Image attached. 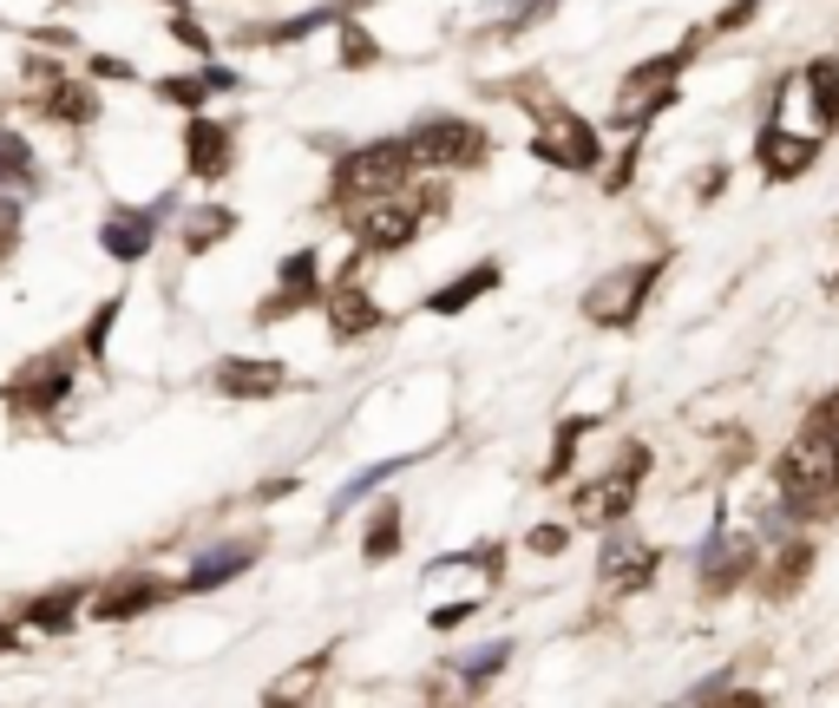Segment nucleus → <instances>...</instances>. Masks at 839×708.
Listing matches in <instances>:
<instances>
[{"mask_svg":"<svg viewBox=\"0 0 839 708\" xmlns=\"http://www.w3.org/2000/svg\"><path fill=\"white\" fill-rule=\"evenodd\" d=\"M781 486H788L794 506H827L839 492V401H827V407L807 420V433L788 446Z\"/></svg>","mask_w":839,"mask_h":708,"instance_id":"nucleus-1","label":"nucleus"},{"mask_svg":"<svg viewBox=\"0 0 839 708\" xmlns=\"http://www.w3.org/2000/svg\"><path fill=\"white\" fill-rule=\"evenodd\" d=\"M407 171H413L407 144H368V151L341 158V171H335V197H368V204H374V197L400 190Z\"/></svg>","mask_w":839,"mask_h":708,"instance_id":"nucleus-2","label":"nucleus"},{"mask_svg":"<svg viewBox=\"0 0 839 708\" xmlns=\"http://www.w3.org/2000/svg\"><path fill=\"white\" fill-rule=\"evenodd\" d=\"M656 276H663V256H650V263H637V269L604 276V282L591 289L584 315H591L597 328H624V322H637V315H643V295L656 289Z\"/></svg>","mask_w":839,"mask_h":708,"instance_id":"nucleus-3","label":"nucleus"},{"mask_svg":"<svg viewBox=\"0 0 839 708\" xmlns=\"http://www.w3.org/2000/svg\"><path fill=\"white\" fill-rule=\"evenodd\" d=\"M643 473H650V453H643V446H630V453H624V466H617L610 479H597V486H578L571 512H578L584 525H610L617 512H630V499H637Z\"/></svg>","mask_w":839,"mask_h":708,"instance_id":"nucleus-4","label":"nucleus"},{"mask_svg":"<svg viewBox=\"0 0 839 708\" xmlns=\"http://www.w3.org/2000/svg\"><path fill=\"white\" fill-rule=\"evenodd\" d=\"M407 158L413 164H479L486 158V131L466 125V118H427L407 138Z\"/></svg>","mask_w":839,"mask_h":708,"instance_id":"nucleus-5","label":"nucleus"},{"mask_svg":"<svg viewBox=\"0 0 839 708\" xmlns=\"http://www.w3.org/2000/svg\"><path fill=\"white\" fill-rule=\"evenodd\" d=\"M538 158H545V164H564V171H591V164H597V131H591L578 112L551 105L545 125H538Z\"/></svg>","mask_w":839,"mask_h":708,"instance_id":"nucleus-6","label":"nucleus"},{"mask_svg":"<svg viewBox=\"0 0 839 708\" xmlns=\"http://www.w3.org/2000/svg\"><path fill=\"white\" fill-rule=\"evenodd\" d=\"M413 230H420V197H407V190L374 197L368 217H361V243L368 249H400V243H413Z\"/></svg>","mask_w":839,"mask_h":708,"instance_id":"nucleus-7","label":"nucleus"},{"mask_svg":"<svg viewBox=\"0 0 839 708\" xmlns=\"http://www.w3.org/2000/svg\"><path fill=\"white\" fill-rule=\"evenodd\" d=\"M650 578H656V552H650V545H637V538L624 545V538H617V545L604 552V584H610V591H643Z\"/></svg>","mask_w":839,"mask_h":708,"instance_id":"nucleus-8","label":"nucleus"},{"mask_svg":"<svg viewBox=\"0 0 839 708\" xmlns=\"http://www.w3.org/2000/svg\"><path fill=\"white\" fill-rule=\"evenodd\" d=\"M814 151H820L814 138H788L781 125H768V131H761V164H768V177H774V184H781V177H794V171H807V164H814Z\"/></svg>","mask_w":839,"mask_h":708,"instance_id":"nucleus-9","label":"nucleus"},{"mask_svg":"<svg viewBox=\"0 0 839 708\" xmlns=\"http://www.w3.org/2000/svg\"><path fill=\"white\" fill-rule=\"evenodd\" d=\"M748 571H755V545H748V538H729V545H715V552H709L702 584H709V591H729V584H742Z\"/></svg>","mask_w":839,"mask_h":708,"instance_id":"nucleus-10","label":"nucleus"},{"mask_svg":"<svg viewBox=\"0 0 839 708\" xmlns=\"http://www.w3.org/2000/svg\"><path fill=\"white\" fill-rule=\"evenodd\" d=\"M328 315H335V335H341V341H354V335H368V328L381 322V315H374V302H368L361 289H341V295L328 302Z\"/></svg>","mask_w":839,"mask_h":708,"instance_id":"nucleus-11","label":"nucleus"},{"mask_svg":"<svg viewBox=\"0 0 839 708\" xmlns=\"http://www.w3.org/2000/svg\"><path fill=\"white\" fill-rule=\"evenodd\" d=\"M217 381H223V394H269V387H282V368L276 361H263V368L256 361H230Z\"/></svg>","mask_w":839,"mask_h":708,"instance_id":"nucleus-12","label":"nucleus"},{"mask_svg":"<svg viewBox=\"0 0 839 708\" xmlns=\"http://www.w3.org/2000/svg\"><path fill=\"white\" fill-rule=\"evenodd\" d=\"M223 164H230V138H223L217 125H197V131H190V171H197V177H217Z\"/></svg>","mask_w":839,"mask_h":708,"instance_id":"nucleus-13","label":"nucleus"},{"mask_svg":"<svg viewBox=\"0 0 839 708\" xmlns=\"http://www.w3.org/2000/svg\"><path fill=\"white\" fill-rule=\"evenodd\" d=\"M492 282H499V269H479V276H459L453 289H440V295H433V309H440V315H453V309H466L473 295H486Z\"/></svg>","mask_w":839,"mask_h":708,"instance_id":"nucleus-14","label":"nucleus"},{"mask_svg":"<svg viewBox=\"0 0 839 708\" xmlns=\"http://www.w3.org/2000/svg\"><path fill=\"white\" fill-rule=\"evenodd\" d=\"M807 565H814V552H807V545H794V552H781V571L768 578V597H788V591H801V578H807Z\"/></svg>","mask_w":839,"mask_h":708,"instance_id":"nucleus-15","label":"nucleus"},{"mask_svg":"<svg viewBox=\"0 0 839 708\" xmlns=\"http://www.w3.org/2000/svg\"><path fill=\"white\" fill-rule=\"evenodd\" d=\"M807 79H814V105H820V125H834V118H839V66H834V59H820Z\"/></svg>","mask_w":839,"mask_h":708,"instance_id":"nucleus-16","label":"nucleus"},{"mask_svg":"<svg viewBox=\"0 0 839 708\" xmlns=\"http://www.w3.org/2000/svg\"><path fill=\"white\" fill-rule=\"evenodd\" d=\"M151 597H158V584H118V591L98 604V617H131V611H144Z\"/></svg>","mask_w":839,"mask_h":708,"instance_id":"nucleus-17","label":"nucleus"},{"mask_svg":"<svg viewBox=\"0 0 839 708\" xmlns=\"http://www.w3.org/2000/svg\"><path fill=\"white\" fill-rule=\"evenodd\" d=\"M394 545H400V512L381 506V519H374V532H368V558H387Z\"/></svg>","mask_w":839,"mask_h":708,"instance_id":"nucleus-18","label":"nucleus"},{"mask_svg":"<svg viewBox=\"0 0 839 708\" xmlns=\"http://www.w3.org/2000/svg\"><path fill=\"white\" fill-rule=\"evenodd\" d=\"M138 249H144V230H138V223H131V230L118 223V230H112V256H138Z\"/></svg>","mask_w":839,"mask_h":708,"instance_id":"nucleus-19","label":"nucleus"},{"mask_svg":"<svg viewBox=\"0 0 839 708\" xmlns=\"http://www.w3.org/2000/svg\"><path fill=\"white\" fill-rule=\"evenodd\" d=\"M72 604H79V597L66 591V597H46V604H39L33 617H39V624H66V611H72Z\"/></svg>","mask_w":839,"mask_h":708,"instance_id":"nucleus-20","label":"nucleus"}]
</instances>
